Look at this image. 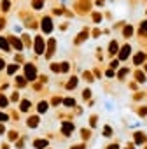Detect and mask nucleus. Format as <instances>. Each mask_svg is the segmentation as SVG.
<instances>
[{
  "label": "nucleus",
  "mask_w": 147,
  "mask_h": 149,
  "mask_svg": "<svg viewBox=\"0 0 147 149\" xmlns=\"http://www.w3.org/2000/svg\"><path fill=\"white\" fill-rule=\"evenodd\" d=\"M35 74H37V72H35V67H33V65H28V67H26V76H28L30 79H33Z\"/></svg>",
  "instance_id": "obj_1"
},
{
  "label": "nucleus",
  "mask_w": 147,
  "mask_h": 149,
  "mask_svg": "<svg viewBox=\"0 0 147 149\" xmlns=\"http://www.w3.org/2000/svg\"><path fill=\"white\" fill-rule=\"evenodd\" d=\"M46 32H51V21L49 19H44V26H42Z\"/></svg>",
  "instance_id": "obj_2"
},
{
  "label": "nucleus",
  "mask_w": 147,
  "mask_h": 149,
  "mask_svg": "<svg viewBox=\"0 0 147 149\" xmlns=\"http://www.w3.org/2000/svg\"><path fill=\"white\" fill-rule=\"evenodd\" d=\"M35 47H37V53L42 51V39H40V37H37V44H35Z\"/></svg>",
  "instance_id": "obj_3"
},
{
  "label": "nucleus",
  "mask_w": 147,
  "mask_h": 149,
  "mask_svg": "<svg viewBox=\"0 0 147 149\" xmlns=\"http://www.w3.org/2000/svg\"><path fill=\"white\" fill-rule=\"evenodd\" d=\"M128 53H130V46H124V47H123V51H121V58H126V56H128Z\"/></svg>",
  "instance_id": "obj_4"
},
{
  "label": "nucleus",
  "mask_w": 147,
  "mask_h": 149,
  "mask_svg": "<svg viewBox=\"0 0 147 149\" xmlns=\"http://www.w3.org/2000/svg\"><path fill=\"white\" fill-rule=\"evenodd\" d=\"M39 111H40V112H46V111H47V104H44V102L39 104Z\"/></svg>",
  "instance_id": "obj_5"
},
{
  "label": "nucleus",
  "mask_w": 147,
  "mask_h": 149,
  "mask_svg": "<svg viewBox=\"0 0 147 149\" xmlns=\"http://www.w3.org/2000/svg\"><path fill=\"white\" fill-rule=\"evenodd\" d=\"M28 125H30V126H35V125H37V118H30V119H28Z\"/></svg>",
  "instance_id": "obj_6"
},
{
  "label": "nucleus",
  "mask_w": 147,
  "mask_h": 149,
  "mask_svg": "<svg viewBox=\"0 0 147 149\" xmlns=\"http://www.w3.org/2000/svg\"><path fill=\"white\" fill-rule=\"evenodd\" d=\"M116 51H117V44L112 42V44H110V53H116Z\"/></svg>",
  "instance_id": "obj_7"
},
{
  "label": "nucleus",
  "mask_w": 147,
  "mask_h": 149,
  "mask_svg": "<svg viewBox=\"0 0 147 149\" xmlns=\"http://www.w3.org/2000/svg\"><path fill=\"white\" fill-rule=\"evenodd\" d=\"M142 60H144V54H138V56H137V58H135V63H140V61H142Z\"/></svg>",
  "instance_id": "obj_8"
},
{
  "label": "nucleus",
  "mask_w": 147,
  "mask_h": 149,
  "mask_svg": "<svg viewBox=\"0 0 147 149\" xmlns=\"http://www.w3.org/2000/svg\"><path fill=\"white\" fill-rule=\"evenodd\" d=\"M28 105H30L28 102H23V104H21V107H23V111H28Z\"/></svg>",
  "instance_id": "obj_9"
},
{
  "label": "nucleus",
  "mask_w": 147,
  "mask_h": 149,
  "mask_svg": "<svg viewBox=\"0 0 147 149\" xmlns=\"http://www.w3.org/2000/svg\"><path fill=\"white\" fill-rule=\"evenodd\" d=\"M130 33H131V26H130V28H126V30H124V35H130Z\"/></svg>",
  "instance_id": "obj_10"
},
{
  "label": "nucleus",
  "mask_w": 147,
  "mask_h": 149,
  "mask_svg": "<svg viewBox=\"0 0 147 149\" xmlns=\"http://www.w3.org/2000/svg\"><path fill=\"white\" fill-rule=\"evenodd\" d=\"M0 119H7V116L6 114H0Z\"/></svg>",
  "instance_id": "obj_11"
},
{
  "label": "nucleus",
  "mask_w": 147,
  "mask_h": 149,
  "mask_svg": "<svg viewBox=\"0 0 147 149\" xmlns=\"http://www.w3.org/2000/svg\"><path fill=\"white\" fill-rule=\"evenodd\" d=\"M109 149H117V146H110V147H109Z\"/></svg>",
  "instance_id": "obj_12"
},
{
  "label": "nucleus",
  "mask_w": 147,
  "mask_h": 149,
  "mask_svg": "<svg viewBox=\"0 0 147 149\" xmlns=\"http://www.w3.org/2000/svg\"><path fill=\"white\" fill-rule=\"evenodd\" d=\"M2 65H4V61H2V60H0V68H2Z\"/></svg>",
  "instance_id": "obj_13"
}]
</instances>
